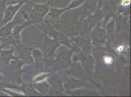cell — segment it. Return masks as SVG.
<instances>
[{
  "mask_svg": "<svg viewBox=\"0 0 131 97\" xmlns=\"http://www.w3.org/2000/svg\"><path fill=\"white\" fill-rule=\"evenodd\" d=\"M22 5V4H17L15 5H9L6 6L4 11L3 18L0 22L1 24L4 26L8 23L10 22Z\"/></svg>",
  "mask_w": 131,
  "mask_h": 97,
  "instance_id": "cell-2",
  "label": "cell"
},
{
  "mask_svg": "<svg viewBox=\"0 0 131 97\" xmlns=\"http://www.w3.org/2000/svg\"><path fill=\"white\" fill-rule=\"evenodd\" d=\"M28 0H8L6 3V6L15 5L17 4H22L26 3Z\"/></svg>",
  "mask_w": 131,
  "mask_h": 97,
  "instance_id": "cell-6",
  "label": "cell"
},
{
  "mask_svg": "<svg viewBox=\"0 0 131 97\" xmlns=\"http://www.w3.org/2000/svg\"><path fill=\"white\" fill-rule=\"evenodd\" d=\"M15 48L12 47L8 50H2L0 54V62L4 65H8L10 62L13 60L18 59L14 55Z\"/></svg>",
  "mask_w": 131,
  "mask_h": 97,
  "instance_id": "cell-3",
  "label": "cell"
},
{
  "mask_svg": "<svg viewBox=\"0 0 131 97\" xmlns=\"http://www.w3.org/2000/svg\"><path fill=\"white\" fill-rule=\"evenodd\" d=\"M104 62L106 64H108V65H110L113 63V59L111 57H110L109 56H104L103 58Z\"/></svg>",
  "mask_w": 131,
  "mask_h": 97,
  "instance_id": "cell-8",
  "label": "cell"
},
{
  "mask_svg": "<svg viewBox=\"0 0 131 97\" xmlns=\"http://www.w3.org/2000/svg\"><path fill=\"white\" fill-rule=\"evenodd\" d=\"M5 47L3 46V45H2L1 43H0V54H1V52H2V50H3V48H4Z\"/></svg>",
  "mask_w": 131,
  "mask_h": 97,
  "instance_id": "cell-13",
  "label": "cell"
},
{
  "mask_svg": "<svg viewBox=\"0 0 131 97\" xmlns=\"http://www.w3.org/2000/svg\"><path fill=\"white\" fill-rule=\"evenodd\" d=\"M0 81H5L2 75V64L0 62Z\"/></svg>",
  "mask_w": 131,
  "mask_h": 97,
  "instance_id": "cell-10",
  "label": "cell"
},
{
  "mask_svg": "<svg viewBox=\"0 0 131 97\" xmlns=\"http://www.w3.org/2000/svg\"><path fill=\"white\" fill-rule=\"evenodd\" d=\"M123 46H119L117 48V51H118V52H122V51L123 50Z\"/></svg>",
  "mask_w": 131,
  "mask_h": 97,
  "instance_id": "cell-12",
  "label": "cell"
},
{
  "mask_svg": "<svg viewBox=\"0 0 131 97\" xmlns=\"http://www.w3.org/2000/svg\"><path fill=\"white\" fill-rule=\"evenodd\" d=\"M20 42V35L19 34L11 33L6 37L0 38V43L5 47L8 45L16 46Z\"/></svg>",
  "mask_w": 131,
  "mask_h": 97,
  "instance_id": "cell-4",
  "label": "cell"
},
{
  "mask_svg": "<svg viewBox=\"0 0 131 97\" xmlns=\"http://www.w3.org/2000/svg\"><path fill=\"white\" fill-rule=\"evenodd\" d=\"M6 81H0V89L2 87H6Z\"/></svg>",
  "mask_w": 131,
  "mask_h": 97,
  "instance_id": "cell-11",
  "label": "cell"
},
{
  "mask_svg": "<svg viewBox=\"0 0 131 97\" xmlns=\"http://www.w3.org/2000/svg\"><path fill=\"white\" fill-rule=\"evenodd\" d=\"M8 0H0V12H4L6 7V3Z\"/></svg>",
  "mask_w": 131,
  "mask_h": 97,
  "instance_id": "cell-7",
  "label": "cell"
},
{
  "mask_svg": "<svg viewBox=\"0 0 131 97\" xmlns=\"http://www.w3.org/2000/svg\"><path fill=\"white\" fill-rule=\"evenodd\" d=\"M131 4V0H122L121 5L123 6H128Z\"/></svg>",
  "mask_w": 131,
  "mask_h": 97,
  "instance_id": "cell-9",
  "label": "cell"
},
{
  "mask_svg": "<svg viewBox=\"0 0 131 97\" xmlns=\"http://www.w3.org/2000/svg\"><path fill=\"white\" fill-rule=\"evenodd\" d=\"M23 64L18 59L12 60L8 65L2 64V74L6 76L12 83H20Z\"/></svg>",
  "mask_w": 131,
  "mask_h": 97,
  "instance_id": "cell-1",
  "label": "cell"
},
{
  "mask_svg": "<svg viewBox=\"0 0 131 97\" xmlns=\"http://www.w3.org/2000/svg\"><path fill=\"white\" fill-rule=\"evenodd\" d=\"M17 23V21L11 22L1 27L0 28V38H5L10 35L12 33L13 27L16 25Z\"/></svg>",
  "mask_w": 131,
  "mask_h": 97,
  "instance_id": "cell-5",
  "label": "cell"
}]
</instances>
